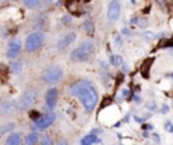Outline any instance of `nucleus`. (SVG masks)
<instances>
[{"mask_svg": "<svg viewBox=\"0 0 173 145\" xmlns=\"http://www.w3.org/2000/svg\"><path fill=\"white\" fill-rule=\"evenodd\" d=\"M69 94L73 97H79L80 101H81L84 109L88 113L95 110V107L97 105V99H99V94L97 90L95 89V86L92 85L89 81H79L71 85L69 87Z\"/></svg>", "mask_w": 173, "mask_h": 145, "instance_id": "obj_1", "label": "nucleus"}, {"mask_svg": "<svg viewBox=\"0 0 173 145\" xmlns=\"http://www.w3.org/2000/svg\"><path fill=\"white\" fill-rule=\"evenodd\" d=\"M93 43L91 40H83L71 53V59L73 62H87L93 53Z\"/></svg>", "mask_w": 173, "mask_h": 145, "instance_id": "obj_2", "label": "nucleus"}, {"mask_svg": "<svg viewBox=\"0 0 173 145\" xmlns=\"http://www.w3.org/2000/svg\"><path fill=\"white\" fill-rule=\"evenodd\" d=\"M43 40H45V34L42 31L31 32L26 38V50H27V53H34V51L39 50L43 44Z\"/></svg>", "mask_w": 173, "mask_h": 145, "instance_id": "obj_3", "label": "nucleus"}, {"mask_svg": "<svg viewBox=\"0 0 173 145\" xmlns=\"http://www.w3.org/2000/svg\"><path fill=\"white\" fill-rule=\"evenodd\" d=\"M64 77V70H62L58 65H53L50 67H47L42 74V78L46 83L50 85H56Z\"/></svg>", "mask_w": 173, "mask_h": 145, "instance_id": "obj_4", "label": "nucleus"}, {"mask_svg": "<svg viewBox=\"0 0 173 145\" xmlns=\"http://www.w3.org/2000/svg\"><path fill=\"white\" fill-rule=\"evenodd\" d=\"M37 101V91L35 90H26L23 94L18 99V109L20 110H28L30 107L34 106Z\"/></svg>", "mask_w": 173, "mask_h": 145, "instance_id": "obj_5", "label": "nucleus"}, {"mask_svg": "<svg viewBox=\"0 0 173 145\" xmlns=\"http://www.w3.org/2000/svg\"><path fill=\"white\" fill-rule=\"evenodd\" d=\"M54 121H56V114H54V113L43 114V116L39 118L37 122H32L31 131L32 132H35V131H45V129H47L50 125H53Z\"/></svg>", "mask_w": 173, "mask_h": 145, "instance_id": "obj_6", "label": "nucleus"}, {"mask_svg": "<svg viewBox=\"0 0 173 145\" xmlns=\"http://www.w3.org/2000/svg\"><path fill=\"white\" fill-rule=\"evenodd\" d=\"M119 16H120V3L116 2V0H112V2L108 3L107 7V19L111 23H115L119 19Z\"/></svg>", "mask_w": 173, "mask_h": 145, "instance_id": "obj_7", "label": "nucleus"}, {"mask_svg": "<svg viewBox=\"0 0 173 145\" xmlns=\"http://www.w3.org/2000/svg\"><path fill=\"white\" fill-rule=\"evenodd\" d=\"M57 98H58V90L56 87H50L45 95V106L50 113L54 110V107L57 105Z\"/></svg>", "mask_w": 173, "mask_h": 145, "instance_id": "obj_8", "label": "nucleus"}, {"mask_svg": "<svg viewBox=\"0 0 173 145\" xmlns=\"http://www.w3.org/2000/svg\"><path fill=\"white\" fill-rule=\"evenodd\" d=\"M22 50V43L19 39H11L8 42V48H7V58L15 59L19 55Z\"/></svg>", "mask_w": 173, "mask_h": 145, "instance_id": "obj_9", "label": "nucleus"}, {"mask_svg": "<svg viewBox=\"0 0 173 145\" xmlns=\"http://www.w3.org/2000/svg\"><path fill=\"white\" fill-rule=\"evenodd\" d=\"M76 38H77V34L76 32H68L65 36H62V38L57 42V50L58 51H64L66 50L73 42H76Z\"/></svg>", "mask_w": 173, "mask_h": 145, "instance_id": "obj_10", "label": "nucleus"}, {"mask_svg": "<svg viewBox=\"0 0 173 145\" xmlns=\"http://www.w3.org/2000/svg\"><path fill=\"white\" fill-rule=\"evenodd\" d=\"M18 107V105H15V102L12 99H3L2 103H0V113L3 116H10L12 114L15 109Z\"/></svg>", "mask_w": 173, "mask_h": 145, "instance_id": "obj_11", "label": "nucleus"}, {"mask_svg": "<svg viewBox=\"0 0 173 145\" xmlns=\"http://www.w3.org/2000/svg\"><path fill=\"white\" fill-rule=\"evenodd\" d=\"M4 145H22V133H11Z\"/></svg>", "mask_w": 173, "mask_h": 145, "instance_id": "obj_12", "label": "nucleus"}, {"mask_svg": "<svg viewBox=\"0 0 173 145\" xmlns=\"http://www.w3.org/2000/svg\"><path fill=\"white\" fill-rule=\"evenodd\" d=\"M23 70V63L20 61H14L10 63V71L12 74H19Z\"/></svg>", "mask_w": 173, "mask_h": 145, "instance_id": "obj_13", "label": "nucleus"}, {"mask_svg": "<svg viewBox=\"0 0 173 145\" xmlns=\"http://www.w3.org/2000/svg\"><path fill=\"white\" fill-rule=\"evenodd\" d=\"M96 143H100V140L95 135H88L81 140V145H91V144H96Z\"/></svg>", "mask_w": 173, "mask_h": 145, "instance_id": "obj_14", "label": "nucleus"}, {"mask_svg": "<svg viewBox=\"0 0 173 145\" xmlns=\"http://www.w3.org/2000/svg\"><path fill=\"white\" fill-rule=\"evenodd\" d=\"M23 4L27 7L28 10H35L38 7H41L43 4V2H38V0H24Z\"/></svg>", "mask_w": 173, "mask_h": 145, "instance_id": "obj_15", "label": "nucleus"}, {"mask_svg": "<svg viewBox=\"0 0 173 145\" xmlns=\"http://www.w3.org/2000/svg\"><path fill=\"white\" fill-rule=\"evenodd\" d=\"M47 27V20H46V18H38L35 22H34V28L37 30H45Z\"/></svg>", "mask_w": 173, "mask_h": 145, "instance_id": "obj_16", "label": "nucleus"}, {"mask_svg": "<svg viewBox=\"0 0 173 145\" xmlns=\"http://www.w3.org/2000/svg\"><path fill=\"white\" fill-rule=\"evenodd\" d=\"M38 140H39L38 135H37L35 132H31L30 135L26 137V143H24V144H26V145H37Z\"/></svg>", "mask_w": 173, "mask_h": 145, "instance_id": "obj_17", "label": "nucleus"}, {"mask_svg": "<svg viewBox=\"0 0 173 145\" xmlns=\"http://www.w3.org/2000/svg\"><path fill=\"white\" fill-rule=\"evenodd\" d=\"M110 63H111L112 66H122L123 65V58L120 57L119 54L111 55V57H110Z\"/></svg>", "mask_w": 173, "mask_h": 145, "instance_id": "obj_18", "label": "nucleus"}, {"mask_svg": "<svg viewBox=\"0 0 173 145\" xmlns=\"http://www.w3.org/2000/svg\"><path fill=\"white\" fill-rule=\"evenodd\" d=\"M83 27H84V30H85L87 32H89V34H93V31H95V24H93V22H92L91 19H87L85 22H84Z\"/></svg>", "mask_w": 173, "mask_h": 145, "instance_id": "obj_19", "label": "nucleus"}, {"mask_svg": "<svg viewBox=\"0 0 173 145\" xmlns=\"http://www.w3.org/2000/svg\"><path fill=\"white\" fill-rule=\"evenodd\" d=\"M14 128H15V124H14V122H8V124H6V125H3V126H2L0 135H6L7 132H11V131H12Z\"/></svg>", "mask_w": 173, "mask_h": 145, "instance_id": "obj_20", "label": "nucleus"}, {"mask_svg": "<svg viewBox=\"0 0 173 145\" xmlns=\"http://www.w3.org/2000/svg\"><path fill=\"white\" fill-rule=\"evenodd\" d=\"M153 63V59H148V61L145 62V66H143V70H142V74L145 78H148V73H149V67L152 66Z\"/></svg>", "mask_w": 173, "mask_h": 145, "instance_id": "obj_21", "label": "nucleus"}, {"mask_svg": "<svg viewBox=\"0 0 173 145\" xmlns=\"http://www.w3.org/2000/svg\"><path fill=\"white\" fill-rule=\"evenodd\" d=\"M41 145H53V139L50 136L41 137Z\"/></svg>", "mask_w": 173, "mask_h": 145, "instance_id": "obj_22", "label": "nucleus"}, {"mask_svg": "<svg viewBox=\"0 0 173 145\" xmlns=\"http://www.w3.org/2000/svg\"><path fill=\"white\" fill-rule=\"evenodd\" d=\"M114 42H115V47H122V44H123V40H122V38H120L119 34L114 35Z\"/></svg>", "mask_w": 173, "mask_h": 145, "instance_id": "obj_23", "label": "nucleus"}, {"mask_svg": "<svg viewBox=\"0 0 173 145\" xmlns=\"http://www.w3.org/2000/svg\"><path fill=\"white\" fill-rule=\"evenodd\" d=\"M41 117H42V116H41V114H39L37 110H32V111H30V118H31V120L34 121V122H37V121H38Z\"/></svg>", "mask_w": 173, "mask_h": 145, "instance_id": "obj_24", "label": "nucleus"}, {"mask_svg": "<svg viewBox=\"0 0 173 145\" xmlns=\"http://www.w3.org/2000/svg\"><path fill=\"white\" fill-rule=\"evenodd\" d=\"M62 23L64 24H71L72 23V16L71 15H64V16H62Z\"/></svg>", "mask_w": 173, "mask_h": 145, "instance_id": "obj_25", "label": "nucleus"}, {"mask_svg": "<svg viewBox=\"0 0 173 145\" xmlns=\"http://www.w3.org/2000/svg\"><path fill=\"white\" fill-rule=\"evenodd\" d=\"M142 36H143V38H145L146 40H152V39H154V36H156V35H154L153 32H143Z\"/></svg>", "mask_w": 173, "mask_h": 145, "instance_id": "obj_26", "label": "nucleus"}, {"mask_svg": "<svg viewBox=\"0 0 173 145\" xmlns=\"http://www.w3.org/2000/svg\"><path fill=\"white\" fill-rule=\"evenodd\" d=\"M148 22H146V19H139V22H138V26L139 27H148Z\"/></svg>", "mask_w": 173, "mask_h": 145, "instance_id": "obj_27", "label": "nucleus"}, {"mask_svg": "<svg viewBox=\"0 0 173 145\" xmlns=\"http://www.w3.org/2000/svg\"><path fill=\"white\" fill-rule=\"evenodd\" d=\"M148 109L152 110V111H156V110H157L156 103H154V102H149V103H148Z\"/></svg>", "mask_w": 173, "mask_h": 145, "instance_id": "obj_28", "label": "nucleus"}, {"mask_svg": "<svg viewBox=\"0 0 173 145\" xmlns=\"http://www.w3.org/2000/svg\"><path fill=\"white\" fill-rule=\"evenodd\" d=\"M107 102H108V103H111V102H112V98H104V101L102 102V105H100V106H102V107H106V106H107Z\"/></svg>", "mask_w": 173, "mask_h": 145, "instance_id": "obj_29", "label": "nucleus"}, {"mask_svg": "<svg viewBox=\"0 0 173 145\" xmlns=\"http://www.w3.org/2000/svg\"><path fill=\"white\" fill-rule=\"evenodd\" d=\"M165 126H167V131L169 133H173V125H172V122H167V124H165Z\"/></svg>", "mask_w": 173, "mask_h": 145, "instance_id": "obj_30", "label": "nucleus"}, {"mask_svg": "<svg viewBox=\"0 0 173 145\" xmlns=\"http://www.w3.org/2000/svg\"><path fill=\"white\" fill-rule=\"evenodd\" d=\"M142 129H143V131H152V129H153V125L145 124V125H142Z\"/></svg>", "mask_w": 173, "mask_h": 145, "instance_id": "obj_31", "label": "nucleus"}, {"mask_svg": "<svg viewBox=\"0 0 173 145\" xmlns=\"http://www.w3.org/2000/svg\"><path fill=\"white\" fill-rule=\"evenodd\" d=\"M161 111H162L164 114L168 113V111H169V106L168 105H162V107H161Z\"/></svg>", "mask_w": 173, "mask_h": 145, "instance_id": "obj_32", "label": "nucleus"}, {"mask_svg": "<svg viewBox=\"0 0 173 145\" xmlns=\"http://www.w3.org/2000/svg\"><path fill=\"white\" fill-rule=\"evenodd\" d=\"M56 145H69V144H68V141H66V140H61L60 143H57Z\"/></svg>", "mask_w": 173, "mask_h": 145, "instance_id": "obj_33", "label": "nucleus"}, {"mask_svg": "<svg viewBox=\"0 0 173 145\" xmlns=\"http://www.w3.org/2000/svg\"><path fill=\"white\" fill-rule=\"evenodd\" d=\"M153 140L158 144V143H160V136H158V135H153Z\"/></svg>", "mask_w": 173, "mask_h": 145, "instance_id": "obj_34", "label": "nucleus"}, {"mask_svg": "<svg viewBox=\"0 0 173 145\" xmlns=\"http://www.w3.org/2000/svg\"><path fill=\"white\" fill-rule=\"evenodd\" d=\"M122 31H123V34H126V35H128V34H131V32H130V30H128V28H123Z\"/></svg>", "mask_w": 173, "mask_h": 145, "instance_id": "obj_35", "label": "nucleus"}, {"mask_svg": "<svg viewBox=\"0 0 173 145\" xmlns=\"http://www.w3.org/2000/svg\"><path fill=\"white\" fill-rule=\"evenodd\" d=\"M122 94H123V97H127V95H128V90H123Z\"/></svg>", "mask_w": 173, "mask_h": 145, "instance_id": "obj_36", "label": "nucleus"}, {"mask_svg": "<svg viewBox=\"0 0 173 145\" xmlns=\"http://www.w3.org/2000/svg\"><path fill=\"white\" fill-rule=\"evenodd\" d=\"M135 121H138V122H142V118H139V117H135Z\"/></svg>", "mask_w": 173, "mask_h": 145, "instance_id": "obj_37", "label": "nucleus"}, {"mask_svg": "<svg viewBox=\"0 0 173 145\" xmlns=\"http://www.w3.org/2000/svg\"><path fill=\"white\" fill-rule=\"evenodd\" d=\"M169 77H171V78H172V79H173V73H172V74H171V75H169Z\"/></svg>", "mask_w": 173, "mask_h": 145, "instance_id": "obj_38", "label": "nucleus"}]
</instances>
